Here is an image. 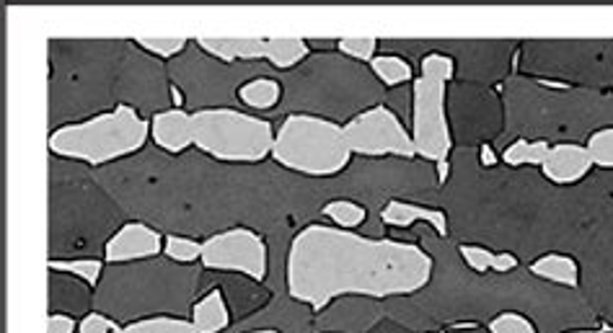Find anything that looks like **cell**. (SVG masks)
<instances>
[{"mask_svg":"<svg viewBox=\"0 0 613 333\" xmlns=\"http://www.w3.org/2000/svg\"><path fill=\"white\" fill-rule=\"evenodd\" d=\"M551 150V143L547 140H515L510 143L505 150H502V161H505L510 169H520V165H539L547 158V152Z\"/></svg>","mask_w":613,"mask_h":333,"instance_id":"ac0fdd59","label":"cell"},{"mask_svg":"<svg viewBox=\"0 0 613 333\" xmlns=\"http://www.w3.org/2000/svg\"><path fill=\"white\" fill-rule=\"evenodd\" d=\"M192 325H195L197 333H223L231 325V310L229 303L220 289H210L208 295L199 297V303H195L192 308Z\"/></svg>","mask_w":613,"mask_h":333,"instance_id":"4fadbf2b","label":"cell"},{"mask_svg":"<svg viewBox=\"0 0 613 333\" xmlns=\"http://www.w3.org/2000/svg\"><path fill=\"white\" fill-rule=\"evenodd\" d=\"M78 333H125V325H120L101 313H88L78 323Z\"/></svg>","mask_w":613,"mask_h":333,"instance_id":"4316f807","label":"cell"},{"mask_svg":"<svg viewBox=\"0 0 613 333\" xmlns=\"http://www.w3.org/2000/svg\"><path fill=\"white\" fill-rule=\"evenodd\" d=\"M150 137V122L127 103L91 120L65 124L50 135V152L65 161H81L88 165H105L135 156L146 148Z\"/></svg>","mask_w":613,"mask_h":333,"instance_id":"7a4b0ae2","label":"cell"},{"mask_svg":"<svg viewBox=\"0 0 613 333\" xmlns=\"http://www.w3.org/2000/svg\"><path fill=\"white\" fill-rule=\"evenodd\" d=\"M135 45L140 47V50L156 54V58L169 60V58H176V54L184 52L187 39L184 37H137Z\"/></svg>","mask_w":613,"mask_h":333,"instance_id":"cb8c5ba5","label":"cell"},{"mask_svg":"<svg viewBox=\"0 0 613 333\" xmlns=\"http://www.w3.org/2000/svg\"><path fill=\"white\" fill-rule=\"evenodd\" d=\"M381 220L391 227H412L417 222L430 225L436 235L445 238L448 235V214L440 207H427L417 202H404V199H391L383 205Z\"/></svg>","mask_w":613,"mask_h":333,"instance_id":"7c38bea8","label":"cell"},{"mask_svg":"<svg viewBox=\"0 0 613 333\" xmlns=\"http://www.w3.org/2000/svg\"><path fill=\"white\" fill-rule=\"evenodd\" d=\"M530 274L547 280L551 284H562V287H580V263L567 254H543L530 263Z\"/></svg>","mask_w":613,"mask_h":333,"instance_id":"5bb4252c","label":"cell"},{"mask_svg":"<svg viewBox=\"0 0 613 333\" xmlns=\"http://www.w3.org/2000/svg\"><path fill=\"white\" fill-rule=\"evenodd\" d=\"M195 148L223 163H259L272 156L274 127L238 109L192 111Z\"/></svg>","mask_w":613,"mask_h":333,"instance_id":"5b68a950","label":"cell"},{"mask_svg":"<svg viewBox=\"0 0 613 333\" xmlns=\"http://www.w3.org/2000/svg\"><path fill=\"white\" fill-rule=\"evenodd\" d=\"M78 331V325L71 316L65 313H50L47 318V333H75Z\"/></svg>","mask_w":613,"mask_h":333,"instance_id":"83f0119b","label":"cell"},{"mask_svg":"<svg viewBox=\"0 0 613 333\" xmlns=\"http://www.w3.org/2000/svg\"><path fill=\"white\" fill-rule=\"evenodd\" d=\"M438 165V184H445L448 176H451V161H440Z\"/></svg>","mask_w":613,"mask_h":333,"instance_id":"f546056e","label":"cell"},{"mask_svg":"<svg viewBox=\"0 0 613 333\" xmlns=\"http://www.w3.org/2000/svg\"><path fill=\"white\" fill-rule=\"evenodd\" d=\"M321 212L323 218L332 220L334 227H342V231H355L368 220V210L360 202H353V199H332V202L321 207Z\"/></svg>","mask_w":613,"mask_h":333,"instance_id":"d6986e66","label":"cell"},{"mask_svg":"<svg viewBox=\"0 0 613 333\" xmlns=\"http://www.w3.org/2000/svg\"><path fill=\"white\" fill-rule=\"evenodd\" d=\"M287 295L314 310L340 297H409L436 272L432 256L417 243L368 238L334 225H306L291 240L285 263Z\"/></svg>","mask_w":613,"mask_h":333,"instance_id":"6da1fadb","label":"cell"},{"mask_svg":"<svg viewBox=\"0 0 613 333\" xmlns=\"http://www.w3.org/2000/svg\"><path fill=\"white\" fill-rule=\"evenodd\" d=\"M249 333H280V331H274V329H259V331H249Z\"/></svg>","mask_w":613,"mask_h":333,"instance_id":"d6a6232c","label":"cell"},{"mask_svg":"<svg viewBox=\"0 0 613 333\" xmlns=\"http://www.w3.org/2000/svg\"><path fill=\"white\" fill-rule=\"evenodd\" d=\"M272 158L282 169L311 178H329L353 161L342 124L316 114H287L274 135Z\"/></svg>","mask_w":613,"mask_h":333,"instance_id":"3957f363","label":"cell"},{"mask_svg":"<svg viewBox=\"0 0 613 333\" xmlns=\"http://www.w3.org/2000/svg\"><path fill=\"white\" fill-rule=\"evenodd\" d=\"M163 254V235L146 222H125L105 246L107 263L146 261Z\"/></svg>","mask_w":613,"mask_h":333,"instance_id":"ba28073f","label":"cell"},{"mask_svg":"<svg viewBox=\"0 0 613 333\" xmlns=\"http://www.w3.org/2000/svg\"><path fill=\"white\" fill-rule=\"evenodd\" d=\"M238 99L257 111L274 109L282 99V86L274 78H252L238 88Z\"/></svg>","mask_w":613,"mask_h":333,"instance_id":"2e32d148","label":"cell"},{"mask_svg":"<svg viewBox=\"0 0 613 333\" xmlns=\"http://www.w3.org/2000/svg\"><path fill=\"white\" fill-rule=\"evenodd\" d=\"M199 50L220 62L238 60H270L272 39L265 37H203L197 39Z\"/></svg>","mask_w":613,"mask_h":333,"instance_id":"8fae6325","label":"cell"},{"mask_svg":"<svg viewBox=\"0 0 613 333\" xmlns=\"http://www.w3.org/2000/svg\"><path fill=\"white\" fill-rule=\"evenodd\" d=\"M489 333H536V325L523 313H500L489 321Z\"/></svg>","mask_w":613,"mask_h":333,"instance_id":"484cf974","label":"cell"},{"mask_svg":"<svg viewBox=\"0 0 613 333\" xmlns=\"http://www.w3.org/2000/svg\"><path fill=\"white\" fill-rule=\"evenodd\" d=\"M340 52L347 54L353 60H363V62H373L376 50H378V39L373 37H344L336 41Z\"/></svg>","mask_w":613,"mask_h":333,"instance_id":"d4e9b609","label":"cell"},{"mask_svg":"<svg viewBox=\"0 0 613 333\" xmlns=\"http://www.w3.org/2000/svg\"><path fill=\"white\" fill-rule=\"evenodd\" d=\"M353 156L363 158H417L412 130L404 127L396 111L389 107H373L355 114L353 120L344 124Z\"/></svg>","mask_w":613,"mask_h":333,"instance_id":"8992f818","label":"cell"},{"mask_svg":"<svg viewBox=\"0 0 613 333\" xmlns=\"http://www.w3.org/2000/svg\"><path fill=\"white\" fill-rule=\"evenodd\" d=\"M370 71L385 88L404 86V83L415 81V71H412V62L402 58V54H376L370 62Z\"/></svg>","mask_w":613,"mask_h":333,"instance_id":"e0dca14e","label":"cell"},{"mask_svg":"<svg viewBox=\"0 0 613 333\" xmlns=\"http://www.w3.org/2000/svg\"><path fill=\"white\" fill-rule=\"evenodd\" d=\"M163 254L176 263H195L203 256V243L187 235H167L163 238Z\"/></svg>","mask_w":613,"mask_h":333,"instance_id":"603a6c76","label":"cell"},{"mask_svg":"<svg viewBox=\"0 0 613 333\" xmlns=\"http://www.w3.org/2000/svg\"><path fill=\"white\" fill-rule=\"evenodd\" d=\"M461 259L466 261V267H471L477 274H487V272H494V274H510L518 269V256L515 254H498L492 251V248H485V246H477V243H464V246L458 248Z\"/></svg>","mask_w":613,"mask_h":333,"instance_id":"9a60e30c","label":"cell"},{"mask_svg":"<svg viewBox=\"0 0 613 333\" xmlns=\"http://www.w3.org/2000/svg\"><path fill=\"white\" fill-rule=\"evenodd\" d=\"M564 333H609V325H601V329H577V331H564Z\"/></svg>","mask_w":613,"mask_h":333,"instance_id":"1f68e13d","label":"cell"},{"mask_svg":"<svg viewBox=\"0 0 613 333\" xmlns=\"http://www.w3.org/2000/svg\"><path fill=\"white\" fill-rule=\"evenodd\" d=\"M585 148H588V156L596 169L613 171V127L592 132L588 143H585Z\"/></svg>","mask_w":613,"mask_h":333,"instance_id":"7402d4cb","label":"cell"},{"mask_svg":"<svg viewBox=\"0 0 613 333\" xmlns=\"http://www.w3.org/2000/svg\"><path fill=\"white\" fill-rule=\"evenodd\" d=\"M150 137L161 150L179 156V152L195 148V130H192V114L184 109L158 111L150 120Z\"/></svg>","mask_w":613,"mask_h":333,"instance_id":"30bf717a","label":"cell"},{"mask_svg":"<svg viewBox=\"0 0 613 333\" xmlns=\"http://www.w3.org/2000/svg\"><path fill=\"white\" fill-rule=\"evenodd\" d=\"M479 161L485 169H492V165L498 163V156H494V150L489 148V145H479Z\"/></svg>","mask_w":613,"mask_h":333,"instance_id":"f1b7e54d","label":"cell"},{"mask_svg":"<svg viewBox=\"0 0 613 333\" xmlns=\"http://www.w3.org/2000/svg\"><path fill=\"white\" fill-rule=\"evenodd\" d=\"M199 261L210 272L244 274L252 282H265L270 272L267 243L252 227H231V231L205 238Z\"/></svg>","mask_w":613,"mask_h":333,"instance_id":"52a82bcc","label":"cell"},{"mask_svg":"<svg viewBox=\"0 0 613 333\" xmlns=\"http://www.w3.org/2000/svg\"><path fill=\"white\" fill-rule=\"evenodd\" d=\"M171 96H174V109H182L184 107V96L179 88H171Z\"/></svg>","mask_w":613,"mask_h":333,"instance_id":"4dcf8cb0","label":"cell"},{"mask_svg":"<svg viewBox=\"0 0 613 333\" xmlns=\"http://www.w3.org/2000/svg\"><path fill=\"white\" fill-rule=\"evenodd\" d=\"M592 171V161L588 156V148L577 143H560L551 145L541 163V173L549 178L551 184L569 186L583 182L585 176Z\"/></svg>","mask_w":613,"mask_h":333,"instance_id":"9c48e42d","label":"cell"},{"mask_svg":"<svg viewBox=\"0 0 613 333\" xmlns=\"http://www.w3.org/2000/svg\"><path fill=\"white\" fill-rule=\"evenodd\" d=\"M432 333H445V331H432Z\"/></svg>","mask_w":613,"mask_h":333,"instance_id":"836d02e7","label":"cell"},{"mask_svg":"<svg viewBox=\"0 0 613 333\" xmlns=\"http://www.w3.org/2000/svg\"><path fill=\"white\" fill-rule=\"evenodd\" d=\"M50 272L58 274H71L75 280L86 282L88 287H96L101 282V272H105V263L99 259H50Z\"/></svg>","mask_w":613,"mask_h":333,"instance_id":"ffe728a7","label":"cell"},{"mask_svg":"<svg viewBox=\"0 0 613 333\" xmlns=\"http://www.w3.org/2000/svg\"><path fill=\"white\" fill-rule=\"evenodd\" d=\"M456 75V60L445 52H430L419 62L412 86V140L417 158L440 163L451 158L453 132L448 124V83Z\"/></svg>","mask_w":613,"mask_h":333,"instance_id":"277c9868","label":"cell"},{"mask_svg":"<svg viewBox=\"0 0 613 333\" xmlns=\"http://www.w3.org/2000/svg\"><path fill=\"white\" fill-rule=\"evenodd\" d=\"M125 333H197L192 321L174 316H156V318H140L125 325Z\"/></svg>","mask_w":613,"mask_h":333,"instance_id":"44dd1931","label":"cell"}]
</instances>
